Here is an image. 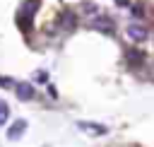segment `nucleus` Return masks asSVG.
<instances>
[{
    "label": "nucleus",
    "instance_id": "obj_1",
    "mask_svg": "<svg viewBox=\"0 0 154 147\" xmlns=\"http://www.w3.org/2000/svg\"><path fill=\"white\" fill-rule=\"evenodd\" d=\"M77 128L84 130V133H91V135H106V133H108L106 125H101V123H91V120H79Z\"/></svg>",
    "mask_w": 154,
    "mask_h": 147
},
{
    "label": "nucleus",
    "instance_id": "obj_2",
    "mask_svg": "<svg viewBox=\"0 0 154 147\" xmlns=\"http://www.w3.org/2000/svg\"><path fill=\"white\" fill-rule=\"evenodd\" d=\"M14 94H17V99H22V101H29V99H34V87L29 84V82H17V87H14Z\"/></svg>",
    "mask_w": 154,
    "mask_h": 147
},
{
    "label": "nucleus",
    "instance_id": "obj_3",
    "mask_svg": "<svg viewBox=\"0 0 154 147\" xmlns=\"http://www.w3.org/2000/svg\"><path fill=\"white\" fill-rule=\"evenodd\" d=\"M128 36L140 43V41H147L149 34H147V27H142V24H130V27H128Z\"/></svg>",
    "mask_w": 154,
    "mask_h": 147
},
{
    "label": "nucleus",
    "instance_id": "obj_4",
    "mask_svg": "<svg viewBox=\"0 0 154 147\" xmlns=\"http://www.w3.org/2000/svg\"><path fill=\"white\" fill-rule=\"evenodd\" d=\"M91 27L99 29V31H103V34H113V31H116V24H113L108 17H96V19L91 22Z\"/></svg>",
    "mask_w": 154,
    "mask_h": 147
},
{
    "label": "nucleus",
    "instance_id": "obj_5",
    "mask_svg": "<svg viewBox=\"0 0 154 147\" xmlns=\"http://www.w3.org/2000/svg\"><path fill=\"white\" fill-rule=\"evenodd\" d=\"M24 130H26V120H24V118L14 120V123L7 128V140H17V137H22Z\"/></svg>",
    "mask_w": 154,
    "mask_h": 147
},
{
    "label": "nucleus",
    "instance_id": "obj_6",
    "mask_svg": "<svg viewBox=\"0 0 154 147\" xmlns=\"http://www.w3.org/2000/svg\"><path fill=\"white\" fill-rule=\"evenodd\" d=\"M75 24H77L75 12H72V10H65V12L60 14V27H63V29H75Z\"/></svg>",
    "mask_w": 154,
    "mask_h": 147
},
{
    "label": "nucleus",
    "instance_id": "obj_7",
    "mask_svg": "<svg viewBox=\"0 0 154 147\" xmlns=\"http://www.w3.org/2000/svg\"><path fill=\"white\" fill-rule=\"evenodd\" d=\"M125 58H128V63H132V65H137V63H142V60H144V55H142L140 51H128V53H125Z\"/></svg>",
    "mask_w": 154,
    "mask_h": 147
},
{
    "label": "nucleus",
    "instance_id": "obj_8",
    "mask_svg": "<svg viewBox=\"0 0 154 147\" xmlns=\"http://www.w3.org/2000/svg\"><path fill=\"white\" fill-rule=\"evenodd\" d=\"M7 116H10V106L0 99V125H5V120H7Z\"/></svg>",
    "mask_w": 154,
    "mask_h": 147
},
{
    "label": "nucleus",
    "instance_id": "obj_9",
    "mask_svg": "<svg viewBox=\"0 0 154 147\" xmlns=\"http://www.w3.org/2000/svg\"><path fill=\"white\" fill-rule=\"evenodd\" d=\"M36 10H38V0H26V7H24V14H29V17H31V14L36 12Z\"/></svg>",
    "mask_w": 154,
    "mask_h": 147
},
{
    "label": "nucleus",
    "instance_id": "obj_10",
    "mask_svg": "<svg viewBox=\"0 0 154 147\" xmlns=\"http://www.w3.org/2000/svg\"><path fill=\"white\" fill-rule=\"evenodd\" d=\"M0 87H5V89H10V87H17V82H14L12 77H2V75H0Z\"/></svg>",
    "mask_w": 154,
    "mask_h": 147
},
{
    "label": "nucleus",
    "instance_id": "obj_11",
    "mask_svg": "<svg viewBox=\"0 0 154 147\" xmlns=\"http://www.w3.org/2000/svg\"><path fill=\"white\" fill-rule=\"evenodd\" d=\"M132 14H135V17H144V10H142V5H135V7H132Z\"/></svg>",
    "mask_w": 154,
    "mask_h": 147
},
{
    "label": "nucleus",
    "instance_id": "obj_12",
    "mask_svg": "<svg viewBox=\"0 0 154 147\" xmlns=\"http://www.w3.org/2000/svg\"><path fill=\"white\" fill-rule=\"evenodd\" d=\"M36 80H38V82H48V75H46V70H38V72H36Z\"/></svg>",
    "mask_w": 154,
    "mask_h": 147
},
{
    "label": "nucleus",
    "instance_id": "obj_13",
    "mask_svg": "<svg viewBox=\"0 0 154 147\" xmlns=\"http://www.w3.org/2000/svg\"><path fill=\"white\" fill-rule=\"evenodd\" d=\"M116 2H118L120 7H130V0H116Z\"/></svg>",
    "mask_w": 154,
    "mask_h": 147
}]
</instances>
